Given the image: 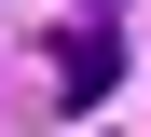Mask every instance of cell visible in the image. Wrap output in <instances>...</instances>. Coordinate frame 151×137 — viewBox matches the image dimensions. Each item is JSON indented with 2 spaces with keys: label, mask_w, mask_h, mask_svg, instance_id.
Returning <instances> with one entry per match:
<instances>
[{
  "label": "cell",
  "mask_w": 151,
  "mask_h": 137,
  "mask_svg": "<svg viewBox=\"0 0 151 137\" xmlns=\"http://www.w3.org/2000/svg\"><path fill=\"white\" fill-rule=\"evenodd\" d=\"M110 82H124V41H110V14H83V27L55 41V96H69V110H96Z\"/></svg>",
  "instance_id": "1"
},
{
  "label": "cell",
  "mask_w": 151,
  "mask_h": 137,
  "mask_svg": "<svg viewBox=\"0 0 151 137\" xmlns=\"http://www.w3.org/2000/svg\"><path fill=\"white\" fill-rule=\"evenodd\" d=\"M96 14H110V0H96Z\"/></svg>",
  "instance_id": "2"
}]
</instances>
